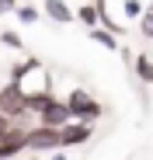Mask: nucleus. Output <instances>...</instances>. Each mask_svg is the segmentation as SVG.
<instances>
[{
    "label": "nucleus",
    "mask_w": 153,
    "mask_h": 160,
    "mask_svg": "<svg viewBox=\"0 0 153 160\" xmlns=\"http://www.w3.org/2000/svg\"><path fill=\"white\" fill-rule=\"evenodd\" d=\"M11 84L21 91V98H28V94L52 91V77H49V66L42 59H21L11 66Z\"/></svg>",
    "instance_id": "f257e3e1"
},
{
    "label": "nucleus",
    "mask_w": 153,
    "mask_h": 160,
    "mask_svg": "<svg viewBox=\"0 0 153 160\" xmlns=\"http://www.w3.org/2000/svg\"><path fill=\"white\" fill-rule=\"evenodd\" d=\"M63 101H66V108H70V118H73V122H87V125H94L101 115H105L101 101H97L91 91H84V87H73Z\"/></svg>",
    "instance_id": "f03ea898"
},
{
    "label": "nucleus",
    "mask_w": 153,
    "mask_h": 160,
    "mask_svg": "<svg viewBox=\"0 0 153 160\" xmlns=\"http://www.w3.org/2000/svg\"><path fill=\"white\" fill-rule=\"evenodd\" d=\"M59 146V132L49 125H32L24 129V150H56Z\"/></svg>",
    "instance_id": "7ed1b4c3"
},
{
    "label": "nucleus",
    "mask_w": 153,
    "mask_h": 160,
    "mask_svg": "<svg viewBox=\"0 0 153 160\" xmlns=\"http://www.w3.org/2000/svg\"><path fill=\"white\" fill-rule=\"evenodd\" d=\"M70 122V108H66V101H59L56 94L49 98V104L38 112V125H49V129H59Z\"/></svg>",
    "instance_id": "20e7f679"
},
{
    "label": "nucleus",
    "mask_w": 153,
    "mask_h": 160,
    "mask_svg": "<svg viewBox=\"0 0 153 160\" xmlns=\"http://www.w3.org/2000/svg\"><path fill=\"white\" fill-rule=\"evenodd\" d=\"M59 132V146H80V143H87L91 139V132H94V125H87V122H66V125H59L56 129Z\"/></svg>",
    "instance_id": "39448f33"
},
{
    "label": "nucleus",
    "mask_w": 153,
    "mask_h": 160,
    "mask_svg": "<svg viewBox=\"0 0 153 160\" xmlns=\"http://www.w3.org/2000/svg\"><path fill=\"white\" fill-rule=\"evenodd\" d=\"M21 150H24V129L11 122V129L0 136V160H11V157H17Z\"/></svg>",
    "instance_id": "423d86ee"
},
{
    "label": "nucleus",
    "mask_w": 153,
    "mask_h": 160,
    "mask_svg": "<svg viewBox=\"0 0 153 160\" xmlns=\"http://www.w3.org/2000/svg\"><path fill=\"white\" fill-rule=\"evenodd\" d=\"M42 14L52 18L56 24H70V21H73V7L66 4V0H45V4H42Z\"/></svg>",
    "instance_id": "0eeeda50"
},
{
    "label": "nucleus",
    "mask_w": 153,
    "mask_h": 160,
    "mask_svg": "<svg viewBox=\"0 0 153 160\" xmlns=\"http://www.w3.org/2000/svg\"><path fill=\"white\" fill-rule=\"evenodd\" d=\"M87 38L97 42L101 49H108V52H118V49H122L118 35H111V32H105V28H97V24H94V28H87Z\"/></svg>",
    "instance_id": "6e6552de"
},
{
    "label": "nucleus",
    "mask_w": 153,
    "mask_h": 160,
    "mask_svg": "<svg viewBox=\"0 0 153 160\" xmlns=\"http://www.w3.org/2000/svg\"><path fill=\"white\" fill-rule=\"evenodd\" d=\"M132 70H136V77L143 80V84H153V59H150V56L139 52V56L132 59Z\"/></svg>",
    "instance_id": "1a4fd4ad"
},
{
    "label": "nucleus",
    "mask_w": 153,
    "mask_h": 160,
    "mask_svg": "<svg viewBox=\"0 0 153 160\" xmlns=\"http://www.w3.org/2000/svg\"><path fill=\"white\" fill-rule=\"evenodd\" d=\"M73 21H80L84 28H94V24H97V11H94V4H80V7L73 11Z\"/></svg>",
    "instance_id": "9d476101"
},
{
    "label": "nucleus",
    "mask_w": 153,
    "mask_h": 160,
    "mask_svg": "<svg viewBox=\"0 0 153 160\" xmlns=\"http://www.w3.org/2000/svg\"><path fill=\"white\" fill-rule=\"evenodd\" d=\"M11 14H17V21H21V24H35V21L42 18V11H38V7H32V4H17Z\"/></svg>",
    "instance_id": "9b49d317"
},
{
    "label": "nucleus",
    "mask_w": 153,
    "mask_h": 160,
    "mask_svg": "<svg viewBox=\"0 0 153 160\" xmlns=\"http://www.w3.org/2000/svg\"><path fill=\"white\" fill-rule=\"evenodd\" d=\"M136 21H139V32H143V38H153V0L143 7V14H139Z\"/></svg>",
    "instance_id": "f8f14e48"
},
{
    "label": "nucleus",
    "mask_w": 153,
    "mask_h": 160,
    "mask_svg": "<svg viewBox=\"0 0 153 160\" xmlns=\"http://www.w3.org/2000/svg\"><path fill=\"white\" fill-rule=\"evenodd\" d=\"M0 42H4L7 49H14V52H21V49H24V38H21L17 32H0Z\"/></svg>",
    "instance_id": "ddd939ff"
},
{
    "label": "nucleus",
    "mask_w": 153,
    "mask_h": 160,
    "mask_svg": "<svg viewBox=\"0 0 153 160\" xmlns=\"http://www.w3.org/2000/svg\"><path fill=\"white\" fill-rule=\"evenodd\" d=\"M122 14L129 18V21H136L143 14V0H122Z\"/></svg>",
    "instance_id": "4468645a"
},
{
    "label": "nucleus",
    "mask_w": 153,
    "mask_h": 160,
    "mask_svg": "<svg viewBox=\"0 0 153 160\" xmlns=\"http://www.w3.org/2000/svg\"><path fill=\"white\" fill-rule=\"evenodd\" d=\"M17 7V0H0V14H11Z\"/></svg>",
    "instance_id": "2eb2a0df"
},
{
    "label": "nucleus",
    "mask_w": 153,
    "mask_h": 160,
    "mask_svg": "<svg viewBox=\"0 0 153 160\" xmlns=\"http://www.w3.org/2000/svg\"><path fill=\"white\" fill-rule=\"evenodd\" d=\"M52 160H66V157H63V153H56V157H52Z\"/></svg>",
    "instance_id": "dca6fc26"
}]
</instances>
